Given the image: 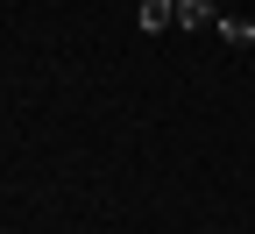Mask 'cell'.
I'll return each instance as SVG.
<instances>
[{
	"label": "cell",
	"instance_id": "obj_2",
	"mask_svg": "<svg viewBox=\"0 0 255 234\" xmlns=\"http://www.w3.org/2000/svg\"><path fill=\"white\" fill-rule=\"evenodd\" d=\"M142 28H149V36H163V28L177 21V0H142V14H135Z\"/></svg>",
	"mask_w": 255,
	"mask_h": 234
},
{
	"label": "cell",
	"instance_id": "obj_3",
	"mask_svg": "<svg viewBox=\"0 0 255 234\" xmlns=\"http://www.w3.org/2000/svg\"><path fill=\"white\" fill-rule=\"evenodd\" d=\"M213 36L227 43V50H248V43H255V21H241V14H220V28H213Z\"/></svg>",
	"mask_w": 255,
	"mask_h": 234
},
{
	"label": "cell",
	"instance_id": "obj_1",
	"mask_svg": "<svg viewBox=\"0 0 255 234\" xmlns=\"http://www.w3.org/2000/svg\"><path fill=\"white\" fill-rule=\"evenodd\" d=\"M177 28H220V14H213V0H177Z\"/></svg>",
	"mask_w": 255,
	"mask_h": 234
}]
</instances>
